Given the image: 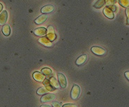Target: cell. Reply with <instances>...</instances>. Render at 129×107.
Wrapping results in <instances>:
<instances>
[{
	"label": "cell",
	"instance_id": "obj_1",
	"mask_svg": "<svg viewBox=\"0 0 129 107\" xmlns=\"http://www.w3.org/2000/svg\"><path fill=\"white\" fill-rule=\"evenodd\" d=\"M80 87L78 85H74L72 88L71 92V97L73 100H76L79 98L80 95Z\"/></svg>",
	"mask_w": 129,
	"mask_h": 107
},
{
	"label": "cell",
	"instance_id": "obj_2",
	"mask_svg": "<svg viewBox=\"0 0 129 107\" xmlns=\"http://www.w3.org/2000/svg\"><path fill=\"white\" fill-rule=\"evenodd\" d=\"M46 38L50 40V41H54L56 39V33L54 32V27L50 25L48 26L47 29V32H46Z\"/></svg>",
	"mask_w": 129,
	"mask_h": 107
},
{
	"label": "cell",
	"instance_id": "obj_3",
	"mask_svg": "<svg viewBox=\"0 0 129 107\" xmlns=\"http://www.w3.org/2000/svg\"><path fill=\"white\" fill-rule=\"evenodd\" d=\"M91 50L97 56H104L106 54V50L105 49L99 46H93L91 47Z\"/></svg>",
	"mask_w": 129,
	"mask_h": 107
},
{
	"label": "cell",
	"instance_id": "obj_4",
	"mask_svg": "<svg viewBox=\"0 0 129 107\" xmlns=\"http://www.w3.org/2000/svg\"><path fill=\"white\" fill-rule=\"evenodd\" d=\"M58 81L59 83L60 87L61 88H65L67 86V80L64 74L62 73H58Z\"/></svg>",
	"mask_w": 129,
	"mask_h": 107
},
{
	"label": "cell",
	"instance_id": "obj_5",
	"mask_svg": "<svg viewBox=\"0 0 129 107\" xmlns=\"http://www.w3.org/2000/svg\"><path fill=\"white\" fill-rule=\"evenodd\" d=\"M56 97V95L52 93H47L43 95L41 98V102H48V101H50L54 100Z\"/></svg>",
	"mask_w": 129,
	"mask_h": 107
},
{
	"label": "cell",
	"instance_id": "obj_6",
	"mask_svg": "<svg viewBox=\"0 0 129 107\" xmlns=\"http://www.w3.org/2000/svg\"><path fill=\"white\" fill-rule=\"evenodd\" d=\"M87 59H88V57L86 54H82L81 56L78 57L76 61H75V64L78 66H81L82 65H84L85 63L87 62Z\"/></svg>",
	"mask_w": 129,
	"mask_h": 107
},
{
	"label": "cell",
	"instance_id": "obj_7",
	"mask_svg": "<svg viewBox=\"0 0 129 107\" xmlns=\"http://www.w3.org/2000/svg\"><path fill=\"white\" fill-rule=\"evenodd\" d=\"M54 10V6L52 4H48L46 6H44L43 7L41 8V12L43 13V14H48V13H50L53 12Z\"/></svg>",
	"mask_w": 129,
	"mask_h": 107
},
{
	"label": "cell",
	"instance_id": "obj_8",
	"mask_svg": "<svg viewBox=\"0 0 129 107\" xmlns=\"http://www.w3.org/2000/svg\"><path fill=\"white\" fill-rule=\"evenodd\" d=\"M38 41L42 44L43 45H44L46 47H52V43L51 41H50L46 37H41L39 39Z\"/></svg>",
	"mask_w": 129,
	"mask_h": 107
},
{
	"label": "cell",
	"instance_id": "obj_9",
	"mask_svg": "<svg viewBox=\"0 0 129 107\" xmlns=\"http://www.w3.org/2000/svg\"><path fill=\"white\" fill-rule=\"evenodd\" d=\"M46 32H47V29L44 27H39L34 31V33L36 36H41V37H43L44 36H45Z\"/></svg>",
	"mask_w": 129,
	"mask_h": 107
},
{
	"label": "cell",
	"instance_id": "obj_10",
	"mask_svg": "<svg viewBox=\"0 0 129 107\" xmlns=\"http://www.w3.org/2000/svg\"><path fill=\"white\" fill-rule=\"evenodd\" d=\"M33 77L36 81H39V82H42V81H43L45 79V75L43 74L41 72H34Z\"/></svg>",
	"mask_w": 129,
	"mask_h": 107
},
{
	"label": "cell",
	"instance_id": "obj_11",
	"mask_svg": "<svg viewBox=\"0 0 129 107\" xmlns=\"http://www.w3.org/2000/svg\"><path fill=\"white\" fill-rule=\"evenodd\" d=\"M103 14L105 15V17H107L108 19H110V20H112L114 17V12L109 9L108 7H105V9H103Z\"/></svg>",
	"mask_w": 129,
	"mask_h": 107
},
{
	"label": "cell",
	"instance_id": "obj_12",
	"mask_svg": "<svg viewBox=\"0 0 129 107\" xmlns=\"http://www.w3.org/2000/svg\"><path fill=\"white\" fill-rule=\"evenodd\" d=\"M8 18V13L6 11H3L0 13V25H4L6 24Z\"/></svg>",
	"mask_w": 129,
	"mask_h": 107
},
{
	"label": "cell",
	"instance_id": "obj_13",
	"mask_svg": "<svg viewBox=\"0 0 129 107\" xmlns=\"http://www.w3.org/2000/svg\"><path fill=\"white\" fill-rule=\"evenodd\" d=\"M47 19H48V15L46 14H43V15H40L39 17L36 18V20H34V22L36 24H41L43 22H45Z\"/></svg>",
	"mask_w": 129,
	"mask_h": 107
},
{
	"label": "cell",
	"instance_id": "obj_14",
	"mask_svg": "<svg viewBox=\"0 0 129 107\" xmlns=\"http://www.w3.org/2000/svg\"><path fill=\"white\" fill-rule=\"evenodd\" d=\"M49 81H50V82L51 83L52 86L54 87L55 89H58V88H60L59 83V81L55 79V77H51L49 79Z\"/></svg>",
	"mask_w": 129,
	"mask_h": 107
},
{
	"label": "cell",
	"instance_id": "obj_15",
	"mask_svg": "<svg viewBox=\"0 0 129 107\" xmlns=\"http://www.w3.org/2000/svg\"><path fill=\"white\" fill-rule=\"evenodd\" d=\"M43 85L45 86V88L48 90V91H53L55 90L54 87L51 85L49 79H45V81H43Z\"/></svg>",
	"mask_w": 129,
	"mask_h": 107
},
{
	"label": "cell",
	"instance_id": "obj_16",
	"mask_svg": "<svg viewBox=\"0 0 129 107\" xmlns=\"http://www.w3.org/2000/svg\"><path fill=\"white\" fill-rule=\"evenodd\" d=\"M2 33L4 36H9L11 33V28H10V26L9 24H4L2 29Z\"/></svg>",
	"mask_w": 129,
	"mask_h": 107
},
{
	"label": "cell",
	"instance_id": "obj_17",
	"mask_svg": "<svg viewBox=\"0 0 129 107\" xmlns=\"http://www.w3.org/2000/svg\"><path fill=\"white\" fill-rule=\"evenodd\" d=\"M105 4V0H98L95 4L93 5V7L95 9H101Z\"/></svg>",
	"mask_w": 129,
	"mask_h": 107
},
{
	"label": "cell",
	"instance_id": "obj_18",
	"mask_svg": "<svg viewBox=\"0 0 129 107\" xmlns=\"http://www.w3.org/2000/svg\"><path fill=\"white\" fill-rule=\"evenodd\" d=\"M48 92H49V91L45 88V87H41V88H39V89L37 90V91H36L37 94L39 95H45V94H47Z\"/></svg>",
	"mask_w": 129,
	"mask_h": 107
},
{
	"label": "cell",
	"instance_id": "obj_19",
	"mask_svg": "<svg viewBox=\"0 0 129 107\" xmlns=\"http://www.w3.org/2000/svg\"><path fill=\"white\" fill-rule=\"evenodd\" d=\"M41 73L44 74L45 76H48V75L52 74L51 69L48 68H44L41 70Z\"/></svg>",
	"mask_w": 129,
	"mask_h": 107
},
{
	"label": "cell",
	"instance_id": "obj_20",
	"mask_svg": "<svg viewBox=\"0 0 129 107\" xmlns=\"http://www.w3.org/2000/svg\"><path fill=\"white\" fill-rule=\"evenodd\" d=\"M119 4L124 8L129 7V0H119Z\"/></svg>",
	"mask_w": 129,
	"mask_h": 107
},
{
	"label": "cell",
	"instance_id": "obj_21",
	"mask_svg": "<svg viewBox=\"0 0 129 107\" xmlns=\"http://www.w3.org/2000/svg\"><path fill=\"white\" fill-rule=\"evenodd\" d=\"M115 3H116V0H105V4L108 6H114Z\"/></svg>",
	"mask_w": 129,
	"mask_h": 107
},
{
	"label": "cell",
	"instance_id": "obj_22",
	"mask_svg": "<svg viewBox=\"0 0 129 107\" xmlns=\"http://www.w3.org/2000/svg\"><path fill=\"white\" fill-rule=\"evenodd\" d=\"M126 17H127V24H128L129 25V7L126 8Z\"/></svg>",
	"mask_w": 129,
	"mask_h": 107
},
{
	"label": "cell",
	"instance_id": "obj_23",
	"mask_svg": "<svg viewBox=\"0 0 129 107\" xmlns=\"http://www.w3.org/2000/svg\"><path fill=\"white\" fill-rule=\"evenodd\" d=\"M52 107H62L61 104L58 101H54L52 103Z\"/></svg>",
	"mask_w": 129,
	"mask_h": 107
},
{
	"label": "cell",
	"instance_id": "obj_24",
	"mask_svg": "<svg viewBox=\"0 0 129 107\" xmlns=\"http://www.w3.org/2000/svg\"><path fill=\"white\" fill-rule=\"evenodd\" d=\"M62 107H77V105L75 104H64Z\"/></svg>",
	"mask_w": 129,
	"mask_h": 107
},
{
	"label": "cell",
	"instance_id": "obj_25",
	"mask_svg": "<svg viewBox=\"0 0 129 107\" xmlns=\"http://www.w3.org/2000/svg\"><path fill=\"white\" fill-rule=\"evenodd\" d=\"M107 7H108V8H109V9H110V10H112V11H113V12H114V11H116V6H107Z\"/></svg>",
	"mask_w": 129,
	"mask_h": 107
},
{
	"label": "cell",
	"instance_id": "obj_26",
	"mask_svg": "<svg viewBox=\"0 0 129 107\" xmlns=\"http://www.w3.org/2000/svg\"><path fill=\"white\" fill-rule=\"evenodd\" d=\"M124 75H125V77L129 81V71H126L125 72V73H124Z\"/></svg>",
	"mask_w": 129,
	"mask_h": 107
},
{
	"label": "cell",
	"instance_id": "obj_27",
	"mask_svg": "<svg viewBox=\"0 0 129 107\" xmlns=\"http://www.w3.org/2000/svg\"><path fill=\"white\" fill-rule=\"evenodd\" d=\"M40 107H52V106H50V105H48V104H43V105H41Z\"/></svg>",
	"mask_w": 129,
	"mask_h": 107
},
{
	"label": "cell",
	"instance_id": "obj_28",
	"mask_svg": "<svg viewBox=\"0 0 129 107\" xmlns=\"http://www.w3.org/2000/svg\"><path fill=\"white\" fill-rule=\"evenodd\" d=\"M2 9H3V6H2V4H0V13L2 12Z\"/></svg>",
	"mask_w": 129,
	"mask_h": 107
}]
</instances>
